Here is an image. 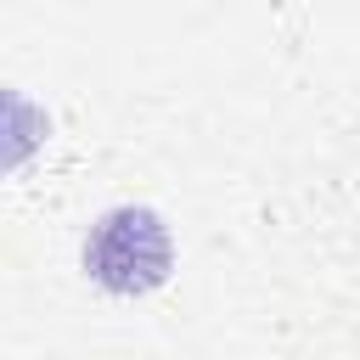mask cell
I'll use <instances>...</instances> for the list:
<instances>
[{"label":"cell","instance_id":"1","mask_svg":"<svg viewBox=\"0 0 360 360\" xmlns=\"http://www.w3.org/2000/svg\"><path fill=\"white\" fill-rule=\"evenodd\" d=\"M169 264H174V242L152 208H135V202L107 208L84 236V270L107 292H124V298L152 292L169 281Z\"/></svg>","mask_w":360,"mask_h":360}]
</instances>
